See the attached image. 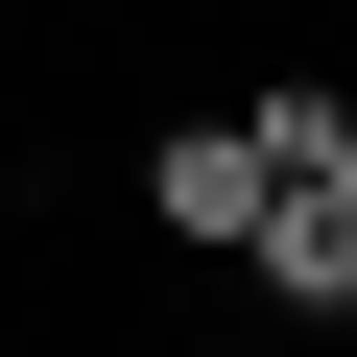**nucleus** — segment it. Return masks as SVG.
<instances>
[{"label": "nucleus", "mask_w": 357, "mask_h": 357, "mask_svg": "<svg viewBox=\"0 0 357 357\" xmlns=\"http://www.w3.org/2000/svg\"><path fill=\"white\" fill-rule=\"evenodd\" d=\"M238 286L286 333H357V167H262V215H238Z\"/></svg>", "instance_id": "obj_1"}, {"label": "nucleus", "mask_w": 357, "mask_h": 357, "mask_svg": "<svg viewBox=\"0 0 357 357\" xmlns=\"http://www.w3.org/2000/svg\"><path fill=\"white\" fill-rule=\"evenodd\" d=\"M238 215H262V143H238V96H191V119L143 143V238L167 262H238Z\"/></svg>", "instance_id": "obj_2"}]
</instances>
